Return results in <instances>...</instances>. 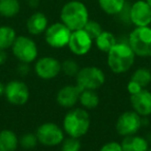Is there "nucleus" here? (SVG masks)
Returning a JSON list of instances; mask_svg holds the SVG:
<instances>
[{
    "label": "nucleus",
    "mask_w": 151,
    "mask_h": 151,
    "mask_svg": "<svg viewBox=\"0 0 151 151\" xmlns=\"http://www.w3.org/2000/svg\"><path fill=\"white\" fill-rule=\"evenodd\" d=\"M136 54L130 48L128 42H117L109 51L107 63L109 68L114 73H124L128 71L134 64Z\"/></svg>",
    "instance_id": "1"
},
{
    "label": "nucleus",
    "mask_w": 151,
    "mask_h": 151,
    "mask_svg": "<svg viewBox=\"0 0 151 151\" xmlns=\"http://www.w3.org/2000/svg\"><path fill=\"white\" fill-rule=\"evenodd\" d=\"M91 120L88 112L82 108H73L65 114L62 128L68 137L80 139L88 132Z\"/></svg>",
    "instance_id": "2"
},
{
    "label": "nucleus",
    "mask_w": 151,
    "mask_h": 151,
    "mask_svg": "<svg viewBox=\"0 0 151 151\" xmlns=\"http://www.w3.org/2000/svg\"><path fill=\"white\" fill-rule=\"evenodd\" d=\"M60 19L71 31L81 30L89 21V12L83 2L79 0H71L61 9Z\"/></svg>",
    "instance_id": "3"
},
{
    "label": "nucleus",
    "mask_w": 151,
    "mask_h": 151,
    "mask_svg": "<svg viewBox=\"0 0 151 151\" xmlns=\"http://www.w3.org/2000/svg\"><path fill=\"white\" fill-rule=\"evenodd\" d=\"M106 82V75L97 66H85L80 68L76 76V85L82 90H97Z\"/></svg>",
    "instance_id": "4"
},
{
    "label": "nucleus",
    "mask_w": 151,
    "mask_h": 151,
    "mask_svg": "<svg viewBox=\"0 0 151 151\" xmlns=\"http://www.w3.org/2000/svg\"><path fill=\"white\" fill-rule=\"evenodd\" d=\"M130 48L136 56L148 58L151 57V27H136L127 38Z\"/></svg>",
    "instance_id": "5"
},
{
    "label": "nucleus",
    "mask_w": 151,
    "mask_h": 151,
    "mask_svg": "<svg viewBox=\"0 0 151 151\" xmlns=\"http://www.w3.org/2000/svg\"><path fill=\"white\" fill-rule=\"evenodd\" d=\"M13 54L21 63H32L36 60L38 49L36 42L29 36H17L15 42L12 46Z\"/></svg>",
    "instance_id": "6"
},
{
    "label": "nucleus",
    "mask_w": 151,
    "mask_h": 151,
    "mask_svg": "<svg viewBox=\"0 0 151 151\" xmlns=\"http://www.w3.org/2000/svg\"><path fill=\"white\" fill-rule=\"evenodd\" d=\"M64 130L54 122H46L40 124L36 129L38 143L47 147L58 146L64 140Z\"/></svg>",
    "instance_id": "7"
},
{
    "label": "nucleus",
    "mask_w": 151,
    "mask_h": 151,
    "mask_svg": "<svg viewBox=\"0 0 151 151\" xmlns=\"http://www.w3.org/2000/svg\"><path fill=\"white\" fill-rule=\"evenodd\" d=\"M71 32L62 22H56L48 26L45 31V40L51 48L62 49L68 45Z\"/></svg>",
    "instance_id": "8"
},
{
    "label": "nucleus",
    "mask_w": 151,
    "mask_h": 151,
    "mask_svg": "<svg viewBox=\"0 0 151 151\" xmlns=\"http://www.w3.org/2000/svg\"><path fill=\"white\" fill-rule=\"evenodd\" d=\"M143 125V119L138 113L132 111L123 112L116 121V132L121 137L136 134Z\"/></svg>",
    "instance_id": "9"
},
{
    "label": "nucleus",
    "mask_w": 151,
    "mask_h": 151,
    "mask_svg": "<svg viewBox=\"0 0 151 151\" xmlns=\"http://www.w3.org/2000/svg\"><path fill=\"white\" fill-rule=\"evenodd\" d=\"M4 96L11 105L23 106L29 99L30 91L27 84L23 81L13 80L5 85Z\"/></svg>",
    "instance_id": "10"
},
{
    "label": "nucleus",
    "mask_w": 151,
    "mask_h": 151,
    "mask_svg": "<svg viewBox=\"0 0 151 151\" xmlns=\"http://www.w3.org/2000/svg\"><path fill=\"white\" fill-rule=\"evenodd\" d=\"M34 70L42 80H53L61 73V62L52 56H45L37 59Z\"/></svg>",
    "instance_id": "11"
},
{
    "label": "nucleus",
    "mask_w": 151,
    "mask_h": 151,
    "mask_svg": "<svg viewBox=\"0 0 151 151\" xmlns=\"http://www.w3.org/2000/svg\"><path fill=\"white\" fill-rule=\"evenodd\" d=\"M93 45V40L84 29L71 32L67 47L76 56H84L90 52Z\"/></svg>",
    "instance_id": "12"
},
{
    "label": "nucleus",
    "mask_w": 151,
    "mask_h": 151,
    "mask_svg": "<svg viewBox=\"0 0 151 151\" xmlns=\"http://www.w3.org/2000/svg\"><path fill=\"white\" fill-rule=\"evenodd\" d=\"M129 21L136 27L151 24V7L146 0H137L129 7Z\"/></svg>",
    "instance_id": "13"
},
{
    "label": "nucleus",
    "mask_w": 151,
    "mask_h": 151,
    "mask_svg": "<svg viewBox=\"0 0 151 151\" xmlns=\"http://www.w3.org/2000/svg\"><path fill=\"white\" fill-rule=\"evenodd\" d=\"M130 105L136 113L141 117L151 115V91L146 88L134 94H130Z\"/></svg>",
    "instance_id": "14"
},
{
    "label": "nucleus",
    "mask_w": 151,
    "mask_h": 151,
    "mask_svg": "<svg viewBox=\"0 0 151 151\" xmlns=\"http://www.w3.org/2000/svg\"><path fill=\"white\" fill-rule=\"evenodd\" d=\"M82 89L78 85H65L56 94V101L59 106L66 109H73L79 101Z\"/></svg>",
    "instance_id": "15"
},
{
    "label": "nucleus",
    "mask_w": 151,
    "mask_h": 151,
    "mask_svg": "<svg viewBox=\"0 0 151 151\" xmlns=\"http://www.w3.org/2000/svg\"><path fill=\"white\" fill-rule=\"evenodd\" d=\"M26 27L31 35H40L48 28V18L45 14L36 12L28 18Z\"/></svg>",
    "instance_id": "16"
},
{
    "label": "nucleus",
    "mask_w": 151,
    "mask_h": 151,
    "mask_svg": "<svg viewBox=\"0 0 151 151\" xmlns=\"http://www.w3.org/2000/svg\"><path fill=\"white\" fill-rule=\"evenodd\" d=\"M123 151H149V142L147 139L138 134L124 137L120 143Z\"/></svg>",
    "instance_id": "17"
},
{
    "label": "nucleus",
    "mask_w": 151,
    "mask_h": 151,
    "mask_svg": "<svg viewBox=\"0 0 151 151\" xmlns=\"http://www.w3.org/2000/svg\"><path fill=\"white\" fill-rule=\"evenodd\" d=\"M19 138L11 129L0 130V151H16L19 146Z\"/></svg>",
    "instance_id": "18"
},
{
    "label": "nucleus",
    "mask_w": 151,
    "mask_h": 151,
    "mask_svg": "<svg viewBox=\"0 0 151 151\" xmlns=\"http://www.w3.org/2000/svg\"><path fill=\"white\" fill-rule=\"evenodd\" d=\"M95 46L101 52L109 53V51L113 48L118 42L116 36L110 31H103L94 40Z\"/></svg>",
    "instance_id": "19"
},
{
    "label": "nucleus",
    "mask_w": 151,
    "mask_h": 151,
    "mask_svg": "<svg viewBox=\"0 0 151 151\" xmlns=\"http://www.w3.org/2000/svg\"><path fill=\"white\" fill-rule=\"evenodd\" d=\"M99 7L104 13L110 16H118L124 9L125 0H99Z\"/></svg>",
    "instance_id": "20"
},
{
    "label": "nucleus",
    "mask_w": 151,
    "mask_h": 151,
    "mask_svg": "<svg viewBox=\"0 0 151 151\" xmlns=\"http://www.w3.org/2000/svg\"><path fill=\"white\" fill-rule=\"evenodd\" d=\"M17 38L15 29L11 26H0V50L12 48Z\"/></svg>",
    "instance_id": "21"
},
{
    "label": "nucleus",
    "mask_w": 151,
    "mask_h": 151,
    "mask_svg": "<svg viewBox=\"0 0 151 151\" xmlns=\"http://www.w3.org/2000/svg\"><path fill=\"white\" fill-rule=\"evenodd\" d=\"M79 103L85 110L95 109L99 104V96L96 90H82L79 97Z\"/></svg>",
    "instance_id": "22"
},
{
    "label": "nucleus",
    "mask_w": 151,
    "mask_h": 151,
    "mask_svg": "<svg viewBox=\"0 0 151 151\" xmlns=\"http://www.w3.org/2000/svg\"><path fill=\"white\" fill-rule=\"evenodd\" d=\"M129 80L138 84L141 88H147L151 83V70L147 67H139L132 73Z\"/></svg>",
    "instance_id": "23"
},
{
    "label": "nucleus",
    "mask_w": 151,
    "mask_h": 151,
    "mask_svg": "<svg viewBox=\"0 0 151 151\" xmlns=\"http://www.w3.org/2000/svg\"><path fill=\"white\" fill-rule=\"evenodd\" d=\"M19 0H0V16L4 18H14L20 12Z\"/></svg>",
    "instance_id": "24"
},
{
    "label": "nucleus",
    "mask_w": 151,
    "mask_h": 151,
    "mask_svg": "<svg viewBox=\"0 0 151 151\" xmlns=\"http://www.w3.org/2000/svg\"><path fill=\"white\" fill-rule=\"evenodd\" d=\"M80 70V66L73 59H66L61 63V71L68 77H76Z\"/></svg>",
    "instance_id": "25"
},
{
    "label": "nucleus",
    "mask_w": 151,
    "mask_h": 151,
    "mask_svg": "<svg viewBox=\"0 0 151 151\" xmlns=\"http://www.w3.org/2000/svg\"><path fill=\"white\" fill-rule=\"evenodd\" d=\"M85 31L88 33V35L92 38L93 40L104 31L103 28H101V25L97 21H94V20H90L87 22V24L85 25V27L83 28Z\"/></svg>",
    "instance_id": "26"
},
{
    "label": "nucleus",
    "mask_w": 151,
    "mask_h": 151,
    "mask_svg": "<svg viewBox=\"0 0 151 151\" xmlns=\"http://www.w3.org/2000/svg\"><path fill=\"white\" fill-rule=\"evenodd\" d=\"M19 144L24 149H32L36 147V145L38 144L37 137H36L35 134L28 132V134H23L21 139H19Z\"/></svg>",
    "instance_id": "27"
},
{
    "label": "nucleus",
    "mask_w": 151,
    "mask_h": 151,
    "mask_svg": "<svg viewBox=\"0 0 151 151\" xmlns=\"http://www.w3.org/2000/svg\"><path fill=\"white\" fill-rule=\"evenodd\" d=\"M81 142L80 139L68 137L61 143V151H80Z\"/></svg>",
    "instance_id": "28"
},
{
    "label": "nucleus",
    "mask_w": 151,
    "mask_h": 151,
    "mask_svg": "<svg viewBox=\"0 0 151 151\" xmlns=\"http://www.w3.org/2000/svg\"><path fill=\"white\" fill-rule=\"evenodd\" d=\"M99 151H123V149H122L120 143L115 142V141H111V142L104 144L101 146V148L99 149Z\"/></svg>",
    "instance_id": "29"
},
{
    "label": "nucleus",
    "mask_w": 151,
    "mask_h": 151,
    "mask_svg": "<svg viewBox=\"0 0 151 151\" xmlns=\"http://www.w3.org/2000/svg\"><path fill=\"white\" fill-rule=\"evenodd\" d=\"M126 89H127V91H128V93H129V94H134V93L141 91L143 88H141L138 84H136V83L132 82V80H129L127 82V85H126Z\"/></svg>",
    "instance_id": "30"
},
{
    "label": "nucleus",
    "mask_w": 151,
    "mask_h": 151,
    "mask_svg": "<svg viewBox=\"0 0 151 151\" xmlns=\"http://www.w3.org/2000/svg\"><path fill=\"white\" fill-rule=\"evenodd\" d=\"M18 73L21 76H26L29 73V66H28L27 63H21L19 66V69H18Z\"/></svg>",
    "instance_id": "31"
},
{
    "label": "nucleus",
    "mask_w": 151,
    "mask_h": 151,
    "mask_svg": "<svg viewBox=\"0 0 151 151\" xmlns=\"http://www.w3.org/2000/svg\"><path fill=\"white\" fill-rule=\"evenodd\" d=\"M7 60V54L5 50H0V65L4 64Z\"/></svg>",
    "instance_id": "32"
},
{
    "label": "nucleus",
    "mask_w": 151,
    "mask_h": 151,
    "mask_svg": "<svg viewBox=\"0 0 151 151\" xmlns=\"http://www.w3.org/2000/svg\"><path fill=\"white\" fill-rule=\"evenodd\" d=\"M4 90H5V85L0 82V96L4 95Z\"/></svg>",
    "instance_id": "33"
},
{
    "label": "nucleus",
    "mask_w": 151,
    "mask_h": 151,
    "mask_svg": "<svg viewBox=\"0 0 151 151\" xmlns=\"http://www.w3.org/2000/svg\"><path fill=\"white\" fill-rule=\"evenodd\" d=\"M146 2L148 3V4L150 5V7H151V0H146Z\"/></svg>",
    "instance_id": "34"
},
{
    "label": "nucleus",
    "mask_w": 151,
    "mask_h": 151,
    "mask_svg": "<svg viewBox=\"0 0 151 151\" xmlns=\"http://www.w3.org/2000/svg\"><path fill=\"white\" fill-rule=\"evenodd\" d=\"M149 151H151V147H150V148H149Z\"/></svg>",
    "instance_id": "35"
}]
</instances>
